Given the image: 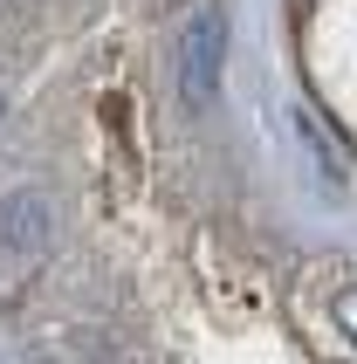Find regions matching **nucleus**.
<instances>
[{"label": "nucleus", "instance_id": "nucleus-1", "mask_svg": "<svg viewBox=\"0 0 357 364\" xmlns=\"http://www.w3.org/2000/svg\"><path fill=\"white\" fill-rule=\"evenodd\" d=\"M220 76H227V21L220 7H199L178 35V103L186 110L220 103Z\"/></svg>", "mask_w": 357, "mask_h": 364}, {"label": "nucleus", "instance_id": "nucleus-2", "mask_svg": "<svg viewBox=\"0 0 357 364\" xmlns=\"http://www.w3.org/2000/svg\"><path fill=\"white\" fill-rule=\"evenodd\" d=\"M48 241H55V206H48V193H35V186L7 193V200H0V255L41 262Z\"/></svg>", "mask_w": 357, "mask_h": 364}, {"label": "nucleus", "instance_id": "nucleus-3", "mask_svg": "<svg viewBox=\"0 0 357 364\" xmlns=\"http://www.w3.org/2000/svg\"><path fill=\"white\" fill-rule=\"evenodd\" d=\"M289 124H296V138H302V151H309V165H316V179H323V186H343V159H337V144L316 131V117H309V110H296Z\"/></svg>", "mask_w": 357, "mask_h": 364}, {"label": "nucleus", "instance_id": "nucleus-4", "mask_svg": "<svg viewBox=\"0 0 357 364\" xmlns=\"http://www.w3.org/2000/svg\"><path fill=\"white\" fill-rule=\"evenodd\" d=\"M351 323H357V303H351Z\"/></svg>", "mask_w": 357, "mask_h": 364}]
</instances>
